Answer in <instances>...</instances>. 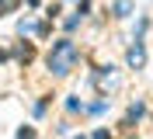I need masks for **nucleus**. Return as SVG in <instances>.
I'll use <instances>...</instances> for the list:
<instances>
[{"mask_svg":"<svg viewBox=\"0 0 153 139\" xmlns=\"http://www.w3.org/2000/svg\"><path fill=\"white\" fill-rule=\"evenodd\" d=\"M73 63H76V45L70 42V38L56 42L52 52H49V70H52L56 77H66L70 70H73Z\"/></svg>","mask_w":153,"mask_h":139,"instance_id":"f257e3e1","label":"nucleus"},{"mask_svg":"<svg viewBox=\"0 0 153 139\" xmlns=\"http://www.w3.org/2000/svg\"><path fill=\"white\" fill-rule=\"evenodd\" d=\"M143 59H146L143 45H136V49H129V63H132V66H143Z\"/></svg>","mask_w":153,"mask_h":139,"instance_id":"f03ea898","label":"nucleus"},{"mask_svg":"<svg viewBox=\"0 0 153 139\" xmlns=\"http://www.w3.org/2000/svg\"><path fill=\"white\" fill-rule=\"evenodd\" d=\"M14 4H18V0H0V14H7V10L14 7Z\"/></svg>","mask_w":153,"mask_h":139,"instance_id":"7ed1b4c3","label":"nucleus"}]
</instances>
